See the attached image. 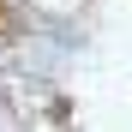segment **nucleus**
Segmentation results:
<instances>
[]
</instances>
